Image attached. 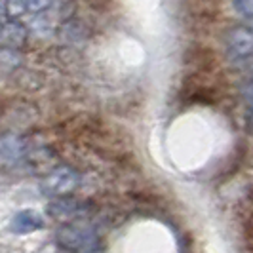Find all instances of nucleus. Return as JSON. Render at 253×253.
I'll return each mask as SVG.
<instances>
[{"label": "nucleus", "mask_w": 253, "mask_h": 253, "mask_svg": "<svg viewBox=\"0 0 253 253\" xmlns=\"http://www.w3.org/2000/svg\"><path fill=\"white\" fill-rule=\"evenodd\" d=\"M57 244L67 250V252L84 253L88 250H95L99 248V240H97V232L93 230L91 225L86 221H75V223H65L63 227H59L57 234H55Z\"/></svg>", "instance_id": "1"}, {"label": "nucleus", "mask_w": 253, "mask_h": 253, "mask_svg": "<svg viewBox=\"0 0 253 253\" xmlns=\"http://www.w3.org/2000/svg\"><path fill=\"white\" fill-rule=\"evenodd\" d=\"M50 215L61 223H75V221H84V217L89 215V206L86 202H80V200H57V202H51L48 208Z\"/></svg>", "instance_id": "2"}, {"label": "nucleus", "mask_w": 253, "mask_h": 253, "mask_svg": "<svg viewBox=\"0 0 253 253\" xmlns=\"http://www.w3.org/2000/svg\"><path fill=\"white\" fill-rule=\"evenodd\" d=\"M44 227V219L40 213L33 211V210H27V211H19L17 215L12 219V228L13 232L17 234H29V232H35Z\"/></svg>", "instance_id": "3"}, {"label": "nucleus", "mask_w": 253, "mask_h": 253, "mask_svg": "<svg viewBox=\"0 0 253 253\" xmlns=\"http://www.w3.org/2000/svg\"><path fill=\"white\" fill-rule=\"evenodd\" d=\"M76 183H78V179L75 177V173L63 169V171L53 173V175L46 181V190H48L50 194H65V192H71V190L75 189Z\"/></svg>", "instance_id": "4"}, {"label": "nucleus", "mask_w": 253, "mask_h": 253, "mask_svg": "<svg viewBox=\"0 0 253 253\" xmlns=\"http://www.w3.org/2000/svg\"><path fill=\"white\" fill-rule=\"evenodd\" d=\"M192 13L198 17L213 19L215 13L219 12V0H190Z\"/></svg>", "instance_id": "5"}]
</instances>
